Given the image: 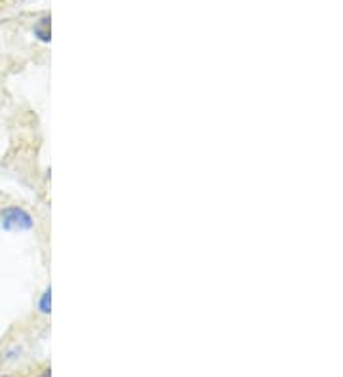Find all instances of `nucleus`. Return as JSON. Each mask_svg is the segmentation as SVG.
<instances>
[{"instance_id": "nucleus-1", "label": "nucleus", "mask_w": 343, "mask_h": 377, "mask_svg": "<svg viewBox=\"0 0 343 377\" xmlns=\"http://www.w3.org/2000/svg\"><path fill=\"white\" fill-rule=\"evenodd\" d=\"M0 223L6 230H29L33 227V219L23 208H6L0 214Z\"/></svg>"}, {"instance_id": "nucleus-2", "label": "nucleus", "mask_w": 343, "mask_h": 377, "mask_svg": "<svg viewBox=\"0 0 343 377\" xmlns=\"http://www.w3.org/2000/svg\"><path fill=\"white\" fill-rule=\"evenodd\" d=\"M35 35L41 38L43 42H50V17H43V20L38 21L35 25Z\"/></svg>"}, {"instance_id": "nucleus-3", "label": "nucleus", "mask_w": 343, "mask_h": 377, "mask_svg": "<svg viewBox=\"0 0 343 377\" xmlns=\"http://www.w3.org/2000/svg\"><path fill=\"white\" fill-rule=\"evenodd\" d=\"M38 307H41V313L44 314L50 313V309H52V292H50V288L43 293V300L38 303Z\"/></svg>"}]
</instances>
